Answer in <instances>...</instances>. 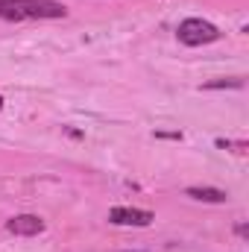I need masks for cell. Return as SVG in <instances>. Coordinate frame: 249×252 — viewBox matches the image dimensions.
I'll return each instance as SVG.
<instances>
[{"label": "cell", "mask_w": 249, "mask_h": 252, "mask_svg": "<svg viewBox=\"0 0 249 252\" xmlns=\"http://www.w3.org/2000/svg\"><path fill=\"white\" fill-rule=\"evenodd\" d=\"M67 6L59 0H0L3 21H59Z\"/></svg>", "instance_id": "1"}, {"label": "cell", "mask_w": 249, "mask_h": 252, "mask_svg": "<svg viewBox=\"0 0 249 252\" xmlns=\"http://www.w3.org/2000/svg\"><path fill=\"white\" fill-rule=\"evenodd\" d=\"M176 38L185 44V47H202V44H211L220 38V30L211 24V21H202V18H185L179 27H176Z\"/></svg>", "instance_id": "2"}, {"label": "cell", "mask_w": 249, "mask_h": 252, "mask_svg": "<svg viewBox=\"0 0 249 252\" xmlns=\"http://www.w3.org/2000/svg\"><path fill=\"white\" fill-rule=\"evenodd\" d=\"M109 223H115V226H150V223H153V214L144 211V208L118 205V208L109 211Z\"/></svg>", "instance_id": "3"}, {"label": "cell", "mask_w": 249, "mask_h": 252, "mask_svg": "<svg viewBox=\"0 0 249 252\" xmlns=\"http://www.w3.org/2000/svg\"><path fill=\"white\" fill-rule=\"evenodd\" d=\"M6 229L12 232V235H41L44 232V220L38 217V214H18V217H12L9 223H6Z\"/></svg>", "instance_id": "4"}, {"label": "cell", "mask_w": 249, "mask_h": 252, "mask_svg": "<svg viewBox=\"0 0 249 252\" xmlns=\"http://www.w3.org/2000/svg\"><path fill=\"white\" fill-rule=\"evenodd\" d=\"M185 193L190 199H199V202H226L229 199L226 190H220V188H187Z\"/></svg>", "instance_id": "5"}, {"label": "cell", "mask_w": 249, "mask_h": 252, "mask_svg": "<svg viewBox=\"0 0 249 252\" xmlns=\"http://www.w3.org/2000/svg\"><path fill=\"white\" fill-rule=\"evenodd\" d=\"M247 79L244 76H223V79H211V82H202L205 91H220V88H244Z\"/></svg>", "instance_id": "6"}, {"label": "cell", "mask_w": 249, "mask_h": 252, "mask_svg": "<svg viewBox=\"0 0 249 252\" xmlns=\"http://www.w3.org/2000/svg\"><path fill=\"white\" fill-rule=\"evenodd\" d=\"M217 147H223V150H229V147H232V141H223V138H220V141H217ZM235 147H238V150H244L247 144H235Z\"/></svg>", "instance_id": "7"}, {"label": "cell", "mask_w": 249, "mask_h": 252, "mask_svg": "<svg viewBox=\"0 0 249 252\" xmlns=\"http://www.w3.org/2000/svg\"><path fill=\"white\" fill-rule=\"evenodd\" d=\"M0 109H3V97H0Z\"/></svg>", "instance_id": "8"}]
</instances>
